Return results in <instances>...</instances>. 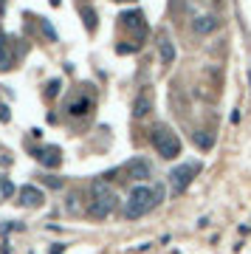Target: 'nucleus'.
Listing matches in <instances>:
<instances>
[{
  "mask_svg": "<svg viewBox=\"0 0 251 254\" xmlns=\"http://www.w3.org/2000/svg\"><path fill=\"white\" fill-rule=\"evenodd\" d=\"M119 198L116 192L110 190L108 178H96V181L90 184V200H88V215L93 220H105L110 218V212L116 209Z\"/></svg>",
  "mask_w": 251,
  "mask_h": 254,
  "instance_id": "obj_1",
  "label": "nucleus"
},
{
  "mask_svg": "<svg viewBox=\"0 0 251 254\" xmlns=\"http://www.w3.org/2000/svg\"><path fill=\"white\" fill-rule=\"evenodd\" d=\"M158 206V200H155V192L150 187H133L130 195H127V203H125V218L127 220H135L147 215L150 209Z\"/></svg>",
  "mask_w": 251,
  "mask_h": 254,
  "instance_id": "obj_2",
  "label": "nucleus"
},
{
  "mask_svg": "<svg viewBox=\"0 0 251 254\" xmlns=\"http://www.w3.org/2000/svg\"><path fill=\"white\" fill-rule=\"evenodd\" d=\"M150 141H153L155 153L161 155V158H167V161H172V158L181 155V138L167 125H155L153 133H150Z\"/></svg>",
  "mask_w": 251,
  "mask_h": 254,
  "instance_id": "obj_3",
  "label": "nucleus"
},
{
  "mask_svg": "<svg viewBox=\"0 0 251 254\" xmlns=\"http://www.w3.org/2000/svg\"><path fill=\"white\" fill-rule=\"evenodd\" d=\"M197 173H200V164L197 161H187V164H178L175 170H170V190L175 192V195H181V192L187 190L189 184L197 178Z\"/></svg>",
  "mask_w": 251,
  "mask_h": 254,
  "instance_id": "obj_4",
  "label": "nucleus"
},
{
  "mask_svg": "<svg viewBox=\"0 0 251 254\" xmlns=\"http://www.w3.org/2000/svg\"><path fill=\"white\" fill-rule=\"evenodd\" d=\"M43 200H45V195L37 190V187H20V190H17V203H23L26 209L43 206Z\"/></svg>",
  "mask_w": 251,
  "mask_h": 254,
  "instance_id": "obj_5",
  "label": "nucleus"
},
{
  "mask_svg": "<svg viewBox=\"0 0 251 254\" xmlns=\"http://www.w3.org/2000/svg\"><path fill=\"white\" fill-rule=\"evenodd\" d=\"M217 28H220V20H217L215 14H197V17L192 20V31L200 34V37L212 34V31H217Z\"/></svg>",
  "mask_w": 251,
  "mask_h": 254,
  "instance_id": "obj_6",
  "label": "nucleus"
},
{
  "mask_svg": "<svg viewBox=\"0 0 251 254\" xmlns=\"http://www.w3.org/2000/svg\"><path fill=\"white\" fill-rule=\"evenodd\" d=\"M34 155H37V161L43 164V167H51V170L63 164V155H60V147H40V150H37Z\"/></svg>",
  "mask_w": 251,
  "mask_h": 254,
  "instance_id": "obj_7",
  "label": "nucleus"
},
{
  "mask_svg": "<svg viewBox=\"0 0 251 254\" xmlns=\"http://www.w3.org/2000/svg\"><path fill=\"white\" fill-rule=\"evenodd\" d=\"M122 23H125L127 28H133L138 40H141L144 31H147V26H144V14L138 9H135V11H125V14H122Z\"/></svg>",
  "mask_w": 251,
  "mask_h": 254,
  "instance_id": "obj_8",
  "label": "nucleus"
},
{
  "mask_svg": "<svg viewBox=\"0 0 251 254\" xmlns=\"http://www.w3.org/2000/svg\"><path fill=\"white\" fill-rule=\"evenodd\" d=\"M127 173H130V178H133V181H147V178H150V164L144 161V158H133V161L127 164Z\"/></svg>",
  "mask_w": 251,
  "mask_h": 254,
  "instance_id": "obj_9",
  "label": "nucleus"
},
{
  "mask_svg": "<svg viewBox=\"0 0 251 254\" xmlns=\"http://www.w3.org/2000/svg\"><path fill=\"white\" fill-rule=\"evenodd\" d=\"M158 54H161V63L164 65L175 63V46H172L170 37H161V40H158Z\"/></svg>",
  "mask_w": 251,
  "mask_h": 254,
  "instance_id": "obj_10",
  "label": "nucleus"
},
{
  "mask_svg": "<svg viewBox=\"0 0 251 254\" xmlns=\"http://www.w3.org/2000/svg\"><path fill=\"white\" fill-rule=\"evenodd\" d=\"M150 110H153V99H150L147 93H141V96L133 102V116H135V119H144Z\"/></svg>",
  "mask_w": 251,
  "mask_h": 254,
  "instance_id": "obj_11",
  "label": "nucleus"
},
{
  "mask_svg": "<svg viewBox=\"0 0 251 254\" xmlns=\"http://www.w3.org/2000/svg\"><path fill=\"white\" fill-rule=\"evenodd\" d=\"M11 65H14V54H11L9 43L0 37V71H9Z\"/></svg>",
  "mask_w": 251,
  "mask_h": 254,
  "instance_id": "obj_12",
  "label": "nucleus"
},
{
  "mask_svg": "<svg viewBox=\"0 0 251 254\" xmlns=\"http://www.w3.org/2000/svg\"><path fill=\"white\" fill-rule=\"evenodd\" d=\"M192 141H195V147H200V150H212V147H215V138L209 136V133H203V130H197L195 136H192Z\"/></svg>",
  "mask_w": 251,
  "mask_h": 254,
  "instance_id": "obj_13",
  "label": "nucleus"
},
{
  "mask_svg": "<svg viewBox=\"0 0 251 254\" xmlns=\"http://www.w3.org/2000/svg\"><path fill=\"white\" fill-rule=\"evenodd\" d=\"M82 20H85L88 31H96V11L93 9H82Z\"/></svg>",
  "mask_w": 251,
  "mask_h": 254,
  "instance_id": "obj_14",
  "label": "nucleus"
},
{
  "mask_svg": "<svg viewBox=\"0 0 251 254\" xmlns=\"http://www.w3.org/2000/svg\"><path fill=\"white\" fill-rule=\"evenodd\" d=\"M88 108H90V102L88 99H79V102H73V105H71V113H73V116H82Z\"/></svg>",
  "mask_w": 251,
  "mask_h": 254,
  "instance_id": "obj_15",
  "label": "nucleus"
},
{
  "mask_svg": "<svg viewBox=\"0 0 251 254\" xmlns=\"http://www.w3.org/2000/svg\"><path fill=\"white\" fill-rule=\"evenodd\" d=\"M0 195H3V198H11V195H14V187H11L6 178H0Z\"/></svg>",
  "mask_w": 251,
  "mask_h": 254,
  "instance_id": "obj_16",
  "label": "nucleus"
},
{
  "mask_svg": "<svg viewBox=\"0 0 251 254\" xmlns=\"http://www.w3.org/2000/svg\"><path fill=\"white\" fill-rule=\"evenodd\" d=\"M79 195H68V212H73V215H76V212H79Z\"/></svg>",
  "mask_w": 251,
  "mask_h": 254,
  "instance_id": "obj_17",
  "label": "nucleus"
},
{
  "mask_svg": "<svg viewBox=\"0 0 251 254\" xmlns=\"http://www.w3.org/2000/svg\"><path fill=\"white\" fill-rule=\"evenodd\" d=\"M43 31H45V37H48V40H57V31L51 28V23H48V20H43Z\"/></svg>",
  "mask_w": 251,
  "mask_h": 254,
  "instance_id": "obj_18",
  "label": "nucleus"
},
{
  "mask_svg": "<svg viewBox=\"0 0 251 254\" xmlns=\"http://www.w3.org/2000/svg\"><path fill=\"white\" fill-rule=\"evenodd\" d=\"M45 184H48L51 190H60V187H63V181H60V178H54V175H48V178H45Z\"/></svg>",
  "mask_w": 251,
  "mask_h": 254,
  "instance_id": "obj_19",
  "label": "nucleus"
},
{
  "mask_svg": "<svg viewBox=\"0 0 251 254\" xmlns=\"http://www.w3.org/2000/svg\"><path fill=\"white\" fill-rule=\"evenodd\" d=\"M57 91H60V82H48V96H57Z\"/></svg>",
  "mask_w": 251,
  "mask_h": 254,
  "instance_id": "obj_20",
  "label": "nucleus"
},
{
  "mask_svg": "<svg viewBox=\"0 0 251 254\" xmlns=\"http://www.w3.org/2000/svg\"><path fill=\"white\" fill-rule=\"evenodd\" d=\"M116 3H127V0H116Z\"/></svg>",
  "mask_w": 251,
  "mask_h": 254,
  "instance_id": "obj_21",
  "label": "nucleus"
}]
</instances>
